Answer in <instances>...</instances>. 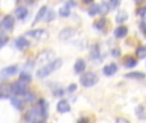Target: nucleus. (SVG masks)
I'll return each instance as SVG.
<instances>
[{"instance_id":"obj_1","label":"nucleus","mask_w":146,"mask_h":123,"mask_svg":"<svg viewBox=\"0 0 146 123\" xmlns=\"http://www.w3.org/2000/svg\"><path fill=\"white\" fill-rule=\"evenodd\" d=\"M62 64H63V61H62V59H54V61H51L50 63H48V64L42 65V67L37 70L36 76H37L38 78H46L53 72H55L56 69H59V68L62 67Z\"/></svg>"},{"instance_id":"obj_2","label":"nucleus","mask_w":146,"mask_h":123,"mask_svg":"<svg viewBox=\"0 0 146 123\" xmlns=\"http://www.w3.org/2000/svg\"><path fill=\"white\" fill-rule=\"evenodd\" d=\"M80 82L83 87H92V86H95L99 82V77L94 72H85L81 74Z\"/></svg>"},{"instance_id":"obj_3","label":"nucleus","mask_w":146,"mask_h":123,"mask_svg":"<svg viewBox=\"0 0 146 123\" xmlns=\"http://www.w3.org/2000/svg\"><path fill=\"white\" fill-rule=\"evenodd\" d=\"M25 121H26V123H37L40 121H44L37 105L32 106L30 110H27V113L25 114Z\"/></svg>"},{"instance_id":"obj_4","label":"nucleus","mask_w":146,"mask_h":123,"mask_svg":"<svg viewBox=\"0 0 146 123\" xmlns=\"http://www.w3.org/2000/svg\"><path fill=\"white\" fill-rule=\"evenodd\" d=\"M28 91V82L18 80L12 83V94L15 96H23Z\"/></svg>"},{"instance_id":"obj_5","label":"nucleus","mask_w":146,"mask_h":123,"mask_svg":"<svg viewBox=\"0 0 146 123\" xmlns=\"http://www.w3.org/2000/svg\"><path fill=\"white\" fill-rule=\"evenodd\" d=\"M55 59V53H54L53 50H44L41 51L40 54H37V57H36L35 59V63L36 64H48V63H50L51 61H54Z\"/></svg>"},{"instance_id":"obj_6","label":"nucleus","mask_w":146,"mask_h":123,"mask_svg":"<svg viewBox=\"0 0 146 123\" xmlns=\"http://www.w3.org/2000/svg\"><path fill=\"white\" fill-rule=\"evenodd\" d=\"M26 36H30L32 39H36L38 41H45L48 39V31L44 28H36V30H31L26 33Z\"/></svg>"},{"instance_id":"obj_7","label":"nucleus","mask_w":146,"mask_h":123,"mask_svg":"<svg viewBox=\"0 0 146 123\" xmlns=\"http://www.w3.org/2000/svg\"><path fill=\"white\" fill-rule=\"evenodd\" d=\"M18 65H8V67L3 68L1 72H0V80H8L9 77H12V76L17 74L18 73Z\"/></svg>"},{"instance_id":"obj_8","label":"nucleus","mask_w":146,"mask_h":123,"mask_svg":"<svg viewBox=\"0 0 146 123\" xmlns=\"http://www.w3.org/2000/svg\"><path fill=\"white\" fill-rule=\"evenodd\" d=\"M0 22H1V27L5 31H12L14 27V17L12 14H7Z\"/></svg>"},{"instance_id":"obj_9","label":"nucleus","mask_w":146,"mask_h":123,"mask_svg":"<svg viewBox=\"0 0 146 123\" xmlns=\"http://www.w3.org/2000/svg\"><path fill=\"white\" fill-rule=\"evenodd\" d=\"M74 35H76V30H74V28L66 27V28H63V30L59 32V39H60V40H63V41H67V40H69V39H72Z\"/></svg>"},{"instance_id":"obj_10","label":"nucleus","mask_w":146,"mask_h":123,"mask_svg":"<svg viewBox=\"0 0 146 123\" xmlns=\"http://www.w3.org/2000/svg\"><path fill=\"white\" fill-rule=\"evenodd\" d=\"M12 95V83H0V98H9Z\"/></svg>"},{"instance_id":"obj_11","label":"nucleus","mask_w":146,"mask_h":123,"mask_svg":"<svg viewBox=\"0 0 146 123\" xmlns=\"http://www.w3.org/2000/svg\"><path fill=\"white\" fill-rule=\"evenodd\" d=\"M28 46H30V41H28L26 37L19 36V37L15 39V48L17 49H19V50H25V49H27Z\"/></svg>"},{"instance_id":"obj_12","label":"nucleus","mask_w":146,"mask_h":123,"mask_svg":"<svg viewBox=\"0 0 146 123\" xmlns=\"http://www.w3.org/2000/svg\"><path fill=\"white\" fill-rule=\"evenodd\" d=\"M37 106L38 109H40V113L41 116H42L44 119L48 118V109H49V104L46 103L45 99H40V101L37 103Z\"/></svg>"},{"instance_id":"obj_13","label":"nucleus","mask_w":146,"mask_h":123,"mask_svg":"<svg viewBox=\"0 0 146 123\" xmlns=\"http://www.w3.org/2000/svg\"><path fill=\"white\" fill-rule=\"evenodd\" d=\"M56 110L62 114L68 113L71 110V105H69V103L67 100H59V103L56 104Z\"/></svg>"},{"instance_id":"obj_14","label":"nucleus","mask_w":146,"mask_h":123,"mask_svg":"<svg viewBox=\"0 0 146 123\" xmlns=\"http://www.w3.org/2000/svg\"><path fill=\"white\" fill-rule=\"evenodd\" d=\"M46 12H48V7H46V5H41L40 9H38V12L36 13V15H35V19H33V25H37L40 21H42V18L46 15Z\"/></svg>"},{"instance_id":"obj_15","label":"nucleus","mask_w":146,"mask_h":123,"mask_svg":"<svg viewBox=\"0 0 146 123\" xmlns=\"http://www.w3.org/2000/svg\"><path fill=\"white\" fill-rule=\"evenodd\" d=\"M14 14H15V17H17L18 19L23 21V19H26V18H27V15H28V9H27L26 7H18L17 9L14 10Z\"/></svg>"},{"instance_id":"obj_16","label":"nucleus","mask_w":146,"mask_h":123,"mask_svg":"<svg viewBox=\"0 0 146 123\" xmlns=\"http://www.w3.org/2000/svg\"><path fill=\"white\" fill-rule=\"evenodd\" d=\"M118 70V67H117L115 63H110V64H106L105 67L103 68V73L105 76H113L114 73Z\"/></svg>"},{"instance_id":"obj_17","label":"nucleus","mask_w":146,"mask_h":123,"mask_svg":"<svg viewBox=\"0 0 146 123\" xmlns=\"http://www.w3.org/2000/svg\"><path fill=\"white\" fill-rule=\"evenodd\" d=\"M85 69H86V62L83 59H77L74 63V72L77 74H81V73L85 72Z\"/></svg>"},{"instance_id":"obj_18","label":"nucleus","mask_w":146,"mask_h":123,"mask_svg":"<svg viewBox=\"0 0 146 123\" xmlns=\"http://www.w3.org/2000/svg\"><path fill=\"white\" fill-rule=\"evenodd\" d=\"M10 103H12V105L14 106V108L17 109V110H22L25 101L21 100L19 96H10Z\"/></svg>"},{"instance_id":"obj_19","label":"nucleus","mask_w":146,"mask_h":123,"mask_svg":"<svg viewBox=\"0 0 146 123\" xmlns=\"http://www.w3.org/2000/svg\"><path fill=\"white\" fill-rule=\"evenodd\" d=\"M127 33H128V28H127L126 26H119V27H117L115 31H114V36H115L117 39L124 37V36H127Z\"/></svg>"},{"instance_id":"obj_20","label":"nucleus","mask_w":146,"mask_h":123,"mask_svg":"<svg viewBox=\"0 0 146 123\" xmlns=\"http://www.w3.org/2000/svg\"><path fill=\"white\" fill-rule=\"evenodd\" d=\"M126 78H132V80H145V73L142 72H129L124 76Z\"/></svg>"},{"instance_id":"obj_21","label":"nucleus","mask_w":146,"mask_h":123,"mask_svg":"<svg viewBox=\"0 0 146 123\" xmlns=\"http://www.w3.org/2000/svg\"><path fill=\"white\" fill-rule=\"evenodd\" d=\"M23 101L27 104H35L36 103V95L33 92H26L25 95H23Z\"/></svg>"},{"instance_id":"obj_22","label":"nucleus","mask_w":146,"mask_h":123,"mask_svg":"<svg viewBox=\"0 0 146 123\" xmlns=\"http://www.w3.org/2000/svg\"><path fill=\"white\" fill-rule=\"evenodd\" d=\"M127 18H128V14H127L124 10H119L115 15V22L117 23H123V22L127 21Z\"/></svg>"},{"instance_id":"obj_23","label":"nucleus","mask_w":146,"mask_h":123,"mask_svg":"<svg viewBox=\"0 0 146 123\" xmlns=\"http://www.w3.org/2000/svg\"><path fill=\"white\" fill-rule=\"evenodd\" d=\"M136 117L139 119H145L146 118V106L139 105L136 108Z\"/></svg>"},{"instance_id":"obj_24","label":"nucleus","mask_w":146,"mask_h":123,"mask_svg":"<svg viewBox=\"0 0 146 123\" xmlns=\"http://www.w3.org/2000/svg\"><path fill=\"white\" fill-rule=\"evenodd\" d=\"M109 10H110V7H109V4L106 1H103L99 4V14L104 15V14H106Z\"/></svg>"},{"instance_id":"obj_25","label":"nucleus","mask_w":146,"mask_h":123,"mask_svg":"<svg viewBox=\"0 0 146 123\" xmlns=\"http://www.w3.org/2000/svg\"><path fill=\"white\" fill-rule=\"evenodd\" d=\"M136 64H137V59L132 58V57H127V58H124V67L133 68Z\"/></svg>"},{"instance_id":"obj_26","label":"nucleus","mask_w":146,"mask_h":123,"mask_svg":"<svg viewBox=\"0 0 146 123\" xmlns=\"http://www.w3.org/2000/svg\"><path fill=\"white\" fill-rule=\"evenodd\" d=\"M59 15H60V17H63V18L69 17V15H71V8L67 7V5H63V7L59 9Z\"/></svg>"},{"instance_id":"obj_27","label":"nucleus","mask_w":146,"mask_h":123,"mask_svg":"<svg viewBox=\"0 0 146 123\" xmlns=\"http://www.w3.org/2000/svg\"><path fill=\"white\" fill-rule=\"evenodd\" d=\"M136 55H137V58H139V59L146 58V46L145 45H141V46H139V48H137Z\"/></svg>"},{"instance_id":"obj_28","label":"nucleus","mask_w":146,"mask_h":123,"mask_svg":"<svg viewBox=\"0 0 146 123\" xmlns=\"http://www.w3.org/2000/svg\"><path fill=\"white\" fill-rule=\"evenodd\" d=\"M88 15H91V17H95L96 14H99V4H91L90 9H88Z\"/></svg>"},{"instance_id":"obj_29","label":"nucleus","mask_w":146,"mask_h":123,"mask_svg":"<svg viewBox=\"0 0 146 123\" xmlns=\"http://www.w3.org/2000/svg\"><path fill=\"white\" fill-rule=\"evenodd\" d=\"M106 25V19L105 18H101V19L96 21L95 23H94V28H96V30H103L104 27H105Z\"/></svg>"},{"instance_id":"obj_30","label":"nucleus","mask_w":146,"mask_h":123,"mask_svg":"<svg viewBox=\"0 0 146 123\" xmlns=\"http://www.w3.org/2000/svg\"><path fill=\"white\" fill-rule=\"evenodd\" d=\"M56 14H55V10L53 9H48V12H46V22H53L54 19H55Z\"/></svg>"},{"instance_id":"obj_31","label":"nucleus","mask_w":146,"mask_h":123,"mask_svg":"<svg viewBox=\"0 0 146 123\" xmlns=\"http://www.w3.org/2000/svg\"><path fill=\"white\" fill-rule=\"evenodd\" d=\"M19 80L25 81V82H31V74L28 70H23L22 73L19 74Z\"/></svg>"},{"instance_id":"obj_32","label":"nucleus","mask_w":146,"mask_h":123,"mask_svg":"<svg viewBox=\"0 0 146 123\" xmlns=\"http://www.w3.org/2000/svg\"><path fill=\"white\" fill-rule=\"evenodd\" d=\"M108 4H109V7H110V9H115L117 7H119L121 0H108Z\"/></svg>"},{"instance_id":"obj_33","label":"nucleus","mask_w":146,"mask_h":123,"mask_svg":"<svg viewBox=\"0 0 146 123\" xmlns=\"http://www.w3.org/2000/svg\"><path fill=\"white\" fill-rule=\"evenodd\" d=\"M140 30L142 31V33L146 36V22L145 21H142V22H140Z\"/></svg>"},{"instance_id":"obj_34","label":"nucleus","mask_w":146,"mask_h":123,"mask_svg":"<svg viewBox=\"0 0 146 123\" xmlns=\"http://www.w3.org/2000/svg\"><path fill=\"white\" fill-rule=\"evenodd\" d=\"M137 13H139V15H141V17L144 18V19H146V7L141 8V9H140Z\"/></svg>"},{"instance_id":"obj_35","label":"nucleus","mask_w":146,"mask_h":123,"mask_svg":"<svg viewBox=\"0 0 146 123\" xmlns=\"http://www.w3.org/2000/svg\"><path fill=\"white\" fill-rule=\"evenodd\" d=\"M76 90H77V85H76V83H72V85H69L68 88H67V91H68V92H74Z\"/></svg>"},{"instance_id":"obj_36","label":"nucleus","mask_w":146,"mask_h":123,"mask_svg":"<svg viewBox=\"0 0 146 123\" xmlns=\"http://www.w3.org/2000/svg\"><path fill=\"white\" fill-rule=\"evenodd\" d=\"M54 95H55V96H63L64 95V90H63V88H58V90L54 92Z\"/></svg>"},{"instance_id":"obj_37","label":"nucleus","mask_w":146,"mask_h":123,"mask_svg":"<svg viewBox=\"0 0 146 123\" xmlns=\"http://www.w3.org/2000/svg\"><path fill=\"white\" fill-rule=\"evenodd\" d=\"M115 123H131V122L127 121L126 118H121V117H119V118L115 119Z\"/></svg>"},{"instance_id":"obj_38","label":"nucleus","mask_w":146,"mask_h":123,"mask_svg":"<svg viewBox=\"0 0 146 123\" xmlns=\"http://www.w3.org/2000/svg\"><path fill=\"white\" fill-rule=\"evenodd\" d=\"M66 5H67V7H69V8L72 9L73 7H76V1H74V0H69V1L66 3Z\"/></svg>"},{"instance_id":"obj_39","label":"nucleus","mask_w":146,"mask_h":123,"mask_svg":"<svg viewBox=\"0 0 146 123\" xmlns=\"http://www.w3.org/2000/svg\"><path fill=\"white\" fill-rule=\"evenodd\" d=\"M119 54H121L119 49H113V53H111V55H113V57H119Z\"/></svg>"},{"instance_id":"obj_40","label":"nucleus","mask_w":146,"mask_h":123,"mask_svg":"<svg viewBox=\"0 0 146 123\" xmlns=\"http://www.w3.org/2000/svg\"><path fill=\"white\" fill-rule=\"evenodd\" d=\"M82 3L86 5H91V4H94V0H82Z\"/></svg>"},{"instance_id":"obj_41","label":"nucleus","mask_w":146,"mask_h":123,"mask_svg":"<svg viewBox=\"0 0 146 123\" xmlns=\"http://www.w3.org/2000/svg\"><path fill=\"white\" fill-rule=\"evenodd\" d=\"M137 4H142V3H146V0H135Z\"/></svg>"},{"instance_id":"obj_42","label":"nucleus","mask_w":146,"mask_h":123,"mask_svg":"<svg viewBox=\"0 0 146 123\" xmlns=\"http://www.w3.org/2000/svg\"><path fill=\"white\" fill-rule=\"evenodd\" d=\"M85 122H87V119H86V118H82V119H80V121H78V123H85Z\"/></svg>"},{"instance_id":"obj_43","label":"nucleus","mask_w":146,"mask_h":123,"mask_svg":"<svg viewBox=\"0 0 146 123\" xmlns=\"http://www.w3.org/2000/svg\"><path fill=\"white\" fill-rule=\"evenodd\" d=\"M0 27H1V22H0Z\"/></svg>"}]
</instances>
